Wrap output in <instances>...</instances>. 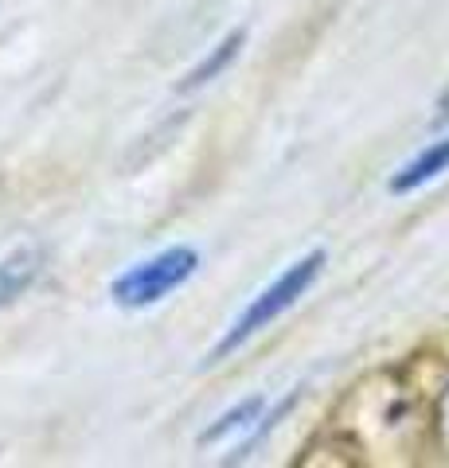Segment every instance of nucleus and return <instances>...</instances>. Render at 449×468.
Returning <instances> with one entry per match:
<instances>
[{
	"mask_svg": "<svg viewBox=\"0 0 449 468\" xmlns=\"http://www.w3.org/2000/svg\"><path fill=\"white\" fill-rule=\"evenodd\" d=\"M199 270V250L196 246H165V250H156L153 258L137 261V266H129L118 282L110 285V297L113 304H122V309H149V304H161L168 292H176L180 285H187Z\"/></svg>",
	"mask_w": 449,
	"mask_h": 468,
	"instance_id": "2",
	"label": "nucleus"
},
{
	"mask_svg": "<svg viewBox=\"0 0 449 468\" xmlns=\"http://www.w3.org/2000/svg\"><path fill=\"white\" fill-rule=\"evenodd\" d=\"M242 43H246V32H242V27H235V32H227V36H223V39L211 48V55H204V58H199V63L192 67V75L184 79L180 90H199V86H204V82L219 79L223 70H227L230 63H235V55L242 51Z\"/></svg>",
	"mask_w": 449,
	"mask_h": 468,
	"instance_id": "5",
	"label": "nucleus"
},
{
	"mask_svg": "<svg viewBox=\"0 0 449 468\" xmlns=\"http://www.w3.org/2000/svg\"><path fill=\"white\" fill-rule=\"evenodd\" d=\"M262 406H266V399L262 394H254V399H246V402H239L235 410H227V414L215 421V426H208L204 433H199V445H211V441H223L227 433H235V430H246L251 421H262L258 414H262Z\"/></svg>",
	"mask_w": 449,
	"mask_h": 468,
	"instance_id": "6",
	"label": "nucleus"
},
{
	"mask_svg": "<svg viewBox=\"0 0 449 468\" xmlns=\"http://www.w3.org/2000/svg\"><path fill=\"white\" fill-rule=\"evenodd\" d=\"M43 273V250L39 246H20L8 258H0V309L16 304Z\"/></svg>",
	"mask_w": 449,
	"mask_h": 468,
	"instance_id": "3",
	"label": "nucleus"
},
{
	"mask_svg": "<svg viewBox=\"0 0 449 468\" xmlns=\"http://www.w3.org/2000/svg\"><path fill=\"white\" fill-rule=\"evenodd\" d=\"M442 172H449V137L426 144V149L418 153L414 160H407V165H402L395 176H390L387 187H390L395 196H411V192H418L422 184L438 180Z\"/></svg>",
	"mask_w": 449,
	"mask_h": 468,
	"instance_id": "4",
	"label": "nucleus"
},
{
	"mask_svg": "<svg viewBox=\"0 0 449 468\" xmlns=\"http://www.w3.org/2000/svg\"><path fill=\"white\" fill-rule=\"evenodd\" d=\"M325 261H328V254L325 250H313V254H305V258H297L294 266H285L282 270V277L273 285H266L258 297L246 304V309L235 316V324H230L227 332H223V340H219V347H215V359H223V356H230L239 344H246L251 335H258L262 328H270L273 320H282L294 304L305 297V292L316 285V277H321V270H325Z\"/></svg>",
	"mask_w": 449,
	"mask_h": 468,
	"instance_id": "1",
	"label": "nucleus"
}]
</instances>
